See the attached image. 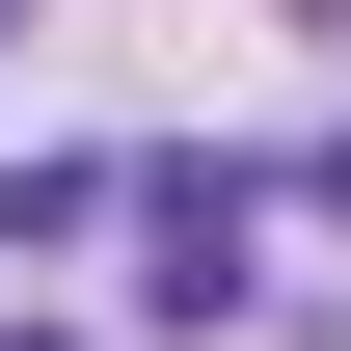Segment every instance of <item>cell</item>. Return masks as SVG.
<instances>
[{
	"label": "cell",
	"instance_id": "cell-1",
	"mask_svg": "<svg viewBox=\"0 0 351 351\" xmlns=\"http://www.w3.org/2000/svg\"><path fill=\"white\" fill-rule=\"evenodd\" d=\"M0 27H27V0H0Z\"/></svg>",
	"mask_w": 351,
	"mask_h": 351
}]
</instances>
